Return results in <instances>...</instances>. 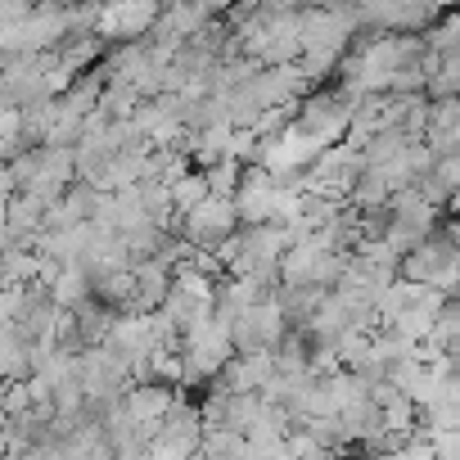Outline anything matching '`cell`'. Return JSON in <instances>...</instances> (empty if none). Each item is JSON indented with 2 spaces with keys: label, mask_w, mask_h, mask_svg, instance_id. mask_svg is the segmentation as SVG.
Wrapping results in <instances>:
<instances>
[{
  "label": "cell",
  "mask_w": 460,
  "mask_h": 460,
  "mask_svg": "<svg viewBox=\"0 0 460 460\" xmlns=\"http://www.w3.org/2000/svg\"><path fill=\"white\" fill-rule=\"evenodd\" d=\"M163 5H154V0H127V5H104L95 10V28L91 37L100 46H131V41H145L149 28L158 23Z\"/></svg>",
  "instance_id": "obj_1"
},
{
  "label": "cell",
  "mask_w": 460,
  "mask_h": 460,
  "mask_svg": "<svg viewBox=\"0 0 460 460\" xmlns=\"http://www.w3.org/2000/svg\"><path fill=\"white\" fill-rule=\"evenodd\" d=\"M289 334L276 298L267 294L258 307L240 312L235 321H230V348H235V357H249V352H276V343Z\"/></svg>",
  "instance_id": "obj_2"
},
{
  "label": "cell",
  "mask_w": 460,
  "mask_h": 460,
  "mask_svg": "<svg viewBox=\"0 0 460 460\" xmlns=\"http://www.w3.org/2000/svg\"><path fill=\"white\" fill-rule=\"evenodd\" d=\"M235 230H240V221H235V208H230L226 199H203L194 212L181 217V240L190 249H208V253L217 244H226Z\"/></svg>",
  "instance_id": "obj_3"
},
{
  "label": "cell",
  "mask_w": 460,
  "mask_h": 460,
  "mask_svg": "<svg viewBox=\"0 0 460 460\" xmlns=\"http://www.w3.org/2000/svg\"><path fill=\"white\" fill-rule=\"evenodd\" d=\"M271 194H276V181H271L262 167H244V181H240L235 199H230L240 230H249V226H267V221H271Z\"/></svg>",
  "instance_id": "obj_4"
},
{
  "label": "cell",
  "mask_w": 460,
  "mask_h": 460,
  "mask_svg": "<svg viewBox=\"0 0 460 460\" xmlns=\"http://www.w3.org/2000/svg\"><path fill=\"white\" fill-rule=\"evenodd\" d=\"M104 348L127 366V370H136V366H145V357L154 352V330H149V316H118L113 325H109V334H104Z\"/></svg>",
  "instance_id": "obj_5"
},
{
  "label": "cell",
  "mask_w": 460,
  "mask_h": 460,
  "mask_svg": "<svg viewBox=\"0 0 460 460\" xmlns=\"http://www.w3.org/2000/svg\"><path fill=\"white\" fill-rule=\"evenodd\" d=\"M271 375H276L271 352H249V357H230V361L221 366V375H217L212 388H221V393H230V397H240V393H258Z\"/></svg>",
  "instance_id": "obj_6"
},
{
  "label": "cell",
  "mask_w": 460,
  "mask_h": 460,
  "mask_svg": "<svg viewBox=\"0 0 460 460\" xmlns=\"http://www.w3.org/2000/svg\"><path fill=\"white\" fill-rule=\"evenodd\" d=\"M176 402V388H163V384H131L122 393V411L131 424H158Z\"/></svg>",
  "instance_id": "obj_7"
},
{
  "label": "cell",
  "mask_w": 460,
  "mask_h": 460,
  "mask_svg": "<svg viewBox=\"0 0 460 460\" xmlns=\"http://www.w3.org/2000/svg\"><path fill=\"white\" fill-rule=\"evenodd\" d=\"M131 285H136V294H131V312L127 316H149V312L163 307V298L172 289V276L158 262H140V267H131Z\"/></svg>",
  "instance_id": "obj_8"
},
{
  "label": "cell",
  "mask_w": 460,
  "mask_h": 460,
  "mask_svg": "<svg viewBox=\"0 0 460 460\" xmlns=\"http://www.w3.org/2000/svg\"><path fill=\"white\" fill-rule=\"evenodd\" d=\"M217 14H221L217 5H172V10L158 14V28H167V32H176L181 41H190V37H194L199 28H208Z\"/></svg>",
  "instance_id": "obj_9"
},
{
  "label": "cell",
  "mask_w": 460,
  "mask_h": 460,
  "mask_svg": "<svg viewBox=\"0 0 460 460\" xmlns=\"http://www.w3.org/2000/svg\"><path fill=\"white\" fill-rule=\"evenodd\" d=\"M46 294H50V303H55L59 312H77V307L91 298V280L82 276V267H64L59 280H55Z\"/></svg>",
  "instance_id": "obj_10"
},
{
  "label": "cell",
  "mask_w": 460,
  "mask_h": 460,
  "mask_svg": "<svg viewBox=\"0 0 460 460\" xmlns=\"http://www.w3.org/2000/svg\"><path fill=\"white\" fill-rule=\"evenodd\" d=\"M23 285H37V253L14 244L0 253V289H23Z\"/></svg>",
  "instance_id": "obj_11"
},
{
  "label": "cell",
  "mask_w": 460,
  "mask_h": 460,
  "mask_svg": "<svg viewBox=\"0 0 460 460\" xmlns=\"http://www.w3.org/2000/svg\"><path fill=\"white\" fill-rule=\"evenodd\" d=\"M172 289L181 294V298H190V303H199V307H212V294H217V285L208 280V276H199L190 262H181V267H172Z\"/></svg>",
  "instance_id": "obj_12"
},
{
  "label": "cell",
  "mask_w": 460,
  "mask_h": 460,
  "mask_svg": "<svg viewBox=\"0 0 460 460\" xmlns=\"http://www.w3.org/2000/svg\"><path fill=\"white\" fill-rule=\"evenodd\" d=\"M203 181H208V199H235V190H240V181H244V167L235 163V158H221V163H212L208 172H203Z\"/></svg>",
  "instance_id": "obj_13"
},
{
  "label": "cell",
  "mask_w": 460,
  "mask_h": 460,
  "mask_svg": "<svg viewBox=\"0 0 460 460\" xmlns=\"http://www.w3.org/2000/svg\"><path fill=\"white\" fill-rule=\"evenodd\" d=\"M167 194H172V212H176V217H185V212H194V208L208 199V181H203V172H185Z\"/></svg>",
  "instance_id": "obj_14"
},
{
  "label": "cell",
  "mask_w": 460,
  "mask_h": 460,
  "mask_svg": "<svg viewBox=\"0 0 460 460\" xmlns=\"http://www.w3.org/2000/svg\"><path fill=\"white\" fill-rule=\"evenodd\" d=\"M429 181H433L442 194H451V199H456V190H460V154H456V158H433Z\"/></svg>",
  "instance_id": "obj_15"
},
{
  "label": "cell",
  "mask_w": 460,
  "mask_h": 460,
  "mask_svg": "<svg viewBox=\"0 0 460 460\" xmlns=\"http://www.w3.org/2000/svg\"><path fill=\"white\" fill-rule=\"evenodd\" d=\"M32 411V397H28V379L23 384H5V397H0V420H19Z\"/></svg>",
  "instance_id": "obj_16"
},
{
  "label": "cell",
  "mask_w": 460,
  "mask_h": 460,
  "mask_svg": "<svg viewBox=\"0 0 460 460\" xmlns=\"http://www.w3.org/2000/svg\"><path fill=\"white\" fill-rule=\"evenodd\" d=\"M0 113H5V104H0Z\"/></svg>",
  "instance_id": "obj_17"
}]
</instances>
